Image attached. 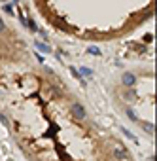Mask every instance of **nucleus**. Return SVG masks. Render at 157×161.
<instances>
[{
    "label": "nucleus",
    "mask_w": 157,
    "mask_h": 161,
    "mask_svg": "<svg viewBox=\"0 0 157 161\" xmlns=\"http://www.w3.org/2000/svg\"><path fill=\"white\" fill-rule=\"evenodd\" d=\"M72 114L78 117V120H85V108H83L80 102H74V104H72Z\"/></svg>",
    "instance_id": "f257e3e1"
},
{
    "label": "nucleus",
    "mask_w": 157,
    "mask_h": 161,
    "mask_svg": "<svg viewBox=\"0 0 157 161\" xmlns=\"http://www.w3.org/2000/svg\"><path fill=\"white\" fill-rule=\"evenodd\" d=\"M134 82H136V78H134L132 74H129V72H127V74H123V83H125L127 87H132Z\"/></svg>",
    "instance_id": "f03ea898"
},
{
    "label": "nucleus",
    "mask_w": 157,
    "mask_h": 161,
    "mask_svg": "<svg viewBox=\"0 0 157 161\" xmlns=\"http://www.w3.org/2000/svg\"><path fill=\"white\" fill-rule=\"evenodd\" d=\"M114 155L117 157V159H125L127 157V154H125V148H123V146H116V150H114Z\"/></svg>",
    "instance_id": "7ed1b4c3"
},
{
    "label": "nucleus",
    "mask_w": 157,
    "mask_h": 161,
    "mask_svg": "<svg viewBox=\"0 0 157 161\" xmlns=\"http://www.w3.org/2000/svg\"><path fill=\"white\" fill-rule=\"evenodd\" d=\"M36 49H40L42 53H49L51 49L48 48V44H44V42H36Z\"/></svg>",
    "instance_id": "20e7f679"
},
{
    "label": "nucleus",
    "mask_w": 157,
    "mask_h": 161,
    "mask_svg": "<svg viewBox=\"0 0 157 161\" xmlns=\"http://www.w3.org/2000/svg\"><path fill=\"white\" fill-rule=\"evenodd\" d=\"M78 72H80V76H82V74H85V76H91V74H93V70H91V68H85V67H83V68H80Z\"/></svg>",
    "instance_id": "39448f33"
},
{
    "label": "nucleus",
    "mask_w": 157,
    "mask_h": 161,
    "mask_svg": "<svg viewBox=\"0 0 157 161\" xmlns=\"http://www.w3.org/2000/svg\"><path fill=\"white\" fill-rule=\"evenodd\" d=\"M142 129H144V131H148V133H153V125L151 123H142Z\"/></svg>",
    "instance_id": "423d86ee"
},
{
    "label": "nucleus",
    "mask_w": 157,
    "mask_h": 161,
    "mask_svg": "<svg viewBox=\"0 0 157 161\" xmlns=\"http://www.w3.org/2000/svg\"><path fill=\"white\" fill-rule=\"evenodd\" d=\"M127 116L131 117V120H132V121H138V117H136V114H134V112H132L131 108H127Z\"/></svg>",
    "instance_id": "0eeeda50"
},
{
    "label": "nucleus",
    "mask_w": 157,
    "mask_h": 161,
    "mask_svg": "<svg viewBox=\"0 0 157 161\" xmlns=\"http://www.w3.org/2000/svg\"><path fill=\"white\" fill-rule=\"evenodd\" d=\"M70 72H72V76H74L76 80H82V76H80V72H78V70H76L74 67H70Z\"/></svg>",
    "instance_id": "6e6552de"
},
{
    "label": "nucleus",
    "mask_w": 157,
    "mask_h": 161,
    "mask_svg": "<svg viewBox=\"0 0 157 161\" xmlns=\"http://www.w3.org/2000/svg\"><path fill=\"white\" fill-rule=\"evenodd\" d=\"M4 12L6 13H12L13 12V4H4Z\"/></svg>",
    "instance_id": "1a4fd4ad"
},
{
    "label": "nucleus",
    "mask_w": 157,
    "mask_h": 161,
    "mask_svg": "<svg viewBox=\"0 0 157 161\" xmlns=\"http://www.w3.org/2000/svg\"><path fill=\"white\" fill-rule=\"evenodd\" d=\"M89 53H93V55H100V49H97V48H89Z\"/></svg>",
    "instance_id": "9d476101"
},
{
    "label": "nucleus",
    "mask_w": 157,
    "mask_h": 161,
    "mask_svg": "<svg viewBox=\"0 0 157 161\" xmlns=\"http://www.w3.org/2000/svg\"><path fill=\"white\" fill-rule=\"evenodd\" d=\"M19 21H21L23 25H29V21H27V17H25V15H19Z\"/></svg>",
    "instance_id": "9b49d317"
},
{
    "label": "nucleus",
    "mask_w": 157,
    "mask_h": 161,
    "mask_svg": "<svg viewBox=\"0 0 157 161\" xmlns=\"http://www.w3.org/2000/svg\"><path fill=\"white\" fill-rule=\"evenodd\" d=\"M4 30H6V25H4V21L0 19V32H4Z\"/></svg>",
    "instance_id": "f8f14e48"
}]
</instances>
